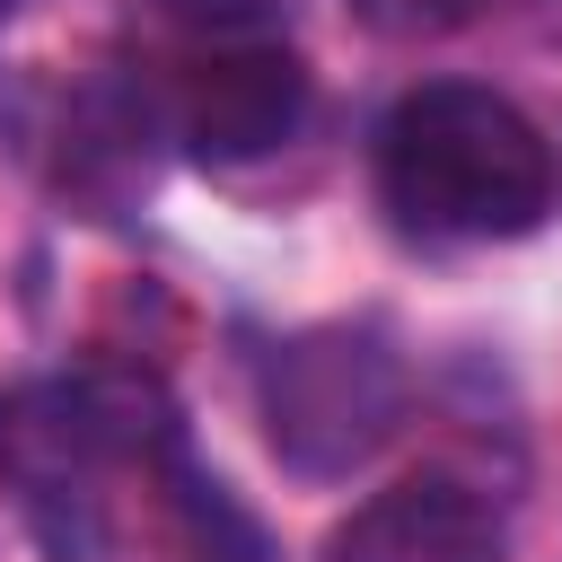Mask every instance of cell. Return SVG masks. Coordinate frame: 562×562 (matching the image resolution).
<instances>
[{"mask_svg":"<svg viewBox=\"0 0 562 562\" xmlns=\"http://www.w3.org/2000/svg\"><path fill=\"white\" fill-rule=\"evenodd\" d=\"M0 18H9V0H0Z\"/></svg>","mask_w":562,"mask_h":562,"instance_id":"9c48e42d","label":"cell"},{"mask_svg":"<svg viewBox=\"0 0 562 562\" xmlns=\"http://www.w3.org/2000/svg\"><path fill=\"white\" fill-rule=\"evenodd\" d=\"M255 395L290 474H351L404 422V360L378 325H307L263 351Z\"/></svg>","mask_w":562,"mask_h":562,"instance_id":"3957f363","label":"cell"},{"mask_svg":"<svg viewBox=\"0 0 562 562\" xmlns=\"http://www.w3.org/2000/svg\"><path fill=\"white\" fill-rule=\"evenodd\" d=\"M325 562H501V518L457 474H404L325 536Z\"/></svg>","mask_w":562,"mask_h":562,"instance_id":"5b68a950","label":"cell"},{"mask_svg":"<svg viewBox=\"0 0 562 562\" xmlns=\"http://www.w3.org/2000/svg\"><path fill=\"white\" fill-rule=\"evenodd\" d=\"M176 492H184V518H193V544H202V562H263V536H255V518L220 492V483H202V474H184L176 465Z\"/></svg>","mask_w":562,"mask_h":562,"instance_id":"52a82bcc","label":"cell"},{"mask_svg":"<svg viewBox=\"0 0 562 562\" xmlns=\"http://www.w3.org/2000/svg\"><path fill=\"white\" fill-rule=\"evenodd\" d=\"M167 123L176 140L202 158V167H246V158H272L281 140H299L307 123V61L272 35V44H211L176 70V97H167Z\"/></svg>","mask_w":562,"mask_h":562,"instance_id":"277c9868","label":"cell"},{"mask_svg":"<svg viewBox=\"0 0 562 562\" xmlns=\"http://www.w3.org/2000/svg\"><path fill=\"white\" fill-rule=\"evenodd\" d=\"M149 18L184 35L193 53H211V44H272L290 0H149Z\"/></svg>","mask_w":562,"mask_h":562,"instance_id":"8992f818","label":"cell"},{"mask_svg":"<svg viewBox=\"0 0 562 562\" xmlns=\"http://www.w3.org/2000/svg\"><path fill=\"white\" fill-rule=\"evenodd\" d=\"M483 0H351V18L386 44H430V35H457Z\"/></svg>","mask_w":562,"mask_h":562,"instance_id":"ba28073f","label":"cell"},{"mask_svg":"<svg viewBox=\"0 0 562 562\" xmlns=\"http://www.w3.org/2000/svg\"><path fill=\"white\" fill-rule=\"evenodd\" d=\"M378 202L439 246H501L553 211V140L474 79H430L378 123Z\"/></svg>","mask_w":562,"mask_h":562,"instance_id":"6da1fadb","label":"cell"},{"mask_svg":"<svg viewBox=\"0 0 562 562\" xmlns=\"http://www.w3.org/2000/svg\"><path fill=\"white\" fill-rule=\"evenodd\" d=\"M149 457H176V422L149 378L79 369V378H35V386L0 395V465L18 483V509L35 518V536L61 562H79L97 544V509H105L97 483L114 465H149Z\"/></svg>","mask_w":562,"mask_h":562,"instance_id":"7a4b0ae2","label":"cell"}]
</instances>
